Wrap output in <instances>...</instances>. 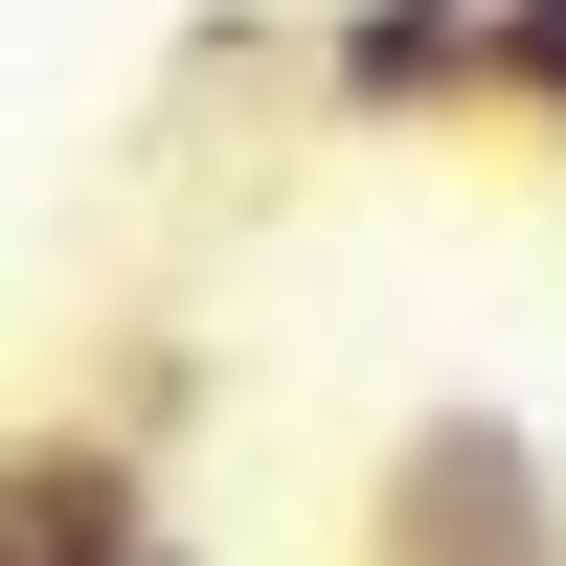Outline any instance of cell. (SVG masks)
<instances>
[{"instance_id":"obj_1","label":"cell","mask_w":566,"mask_h":566,"mask_svg":"<svg viewBox=\"0 0 566 566\" xmlns=\"http://www.w3.org/2000/svg\"><path fill=\"white\" fill-rule=\"evenodd\" d=\"M340 566H566V453L522 431V408H408L386 453H363V522Z\"/></svg>"},{"instance_id":"obj_2","label":"cell","mask_w":566,"mask_h":566,"mask_svg":"<svg viewBox=\"0 0 566 566\" xmlns=\"http://www.w3.org/2000/svg\"><path fill=\"white\" fill-rule=\"evenodd\" d=\"M317 114L340 136H476L499 114V0H317Z\"/></svg>"},{"instance_id":"obj_3","label":"cell","mask_w":566,"mask_h":566,"mask_svg":"<svg viewBox=\"0 0 566 566\" xmlns=\"http://www.w3.org/2000/svg\"><path fill=\"white\" fill-rule=\"evenodd\" d=\"M136 544H159V431H114V408L0 431V566H136Z\"/></svg>"},{"instance_id":"obj_4","label":"cell","mask_w":566,"mask_h":566,"mask_svg":"<svg viewBox=\"0 0 566 566\" xmlns=\"http://www.w3.org/2000/svg\"><path fill=\"white\" fill-rule=\"evenodd\" d=\"M499 136H544V205H566V0H499Z\"/></svg>"},{"instance_id":"obj_5","label":"cell","mask_w":566,"mask_h":566,"mask_svg":"<svg viewBox=\"0 0 566 566\" xmlns=\"http://www.w3.org/2000/svg\"><path fill=\"white\" fill-rule=\"evenodd\" d=\"M136 566H205V544H181V522H159V544H136Z\"/></svg>"}]
</instances>
